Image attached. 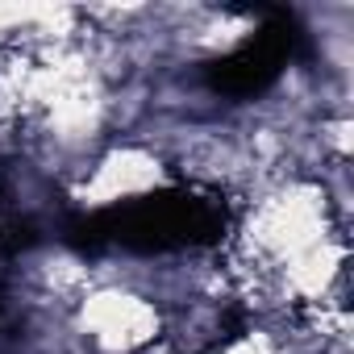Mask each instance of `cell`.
Instances as JSON below:
<instances>
[{"label": "cell", "instance_id": "1", "mask_svg": "<svg viewBox=\"0 0 354 354\" xmlns=\"http://www.w3.org/2000/svg\"><path fill=\"white\" fill-rule=\"evenodd\" d=\"M296 42H300L296 21L288 13H271L254 38H246L238 50H230L225 59H217L209 67V84L225 96H259L263 88H271L279 80Z\"/></svg>", "mask_w": 354, "mask_h": 354}]
</instances>
